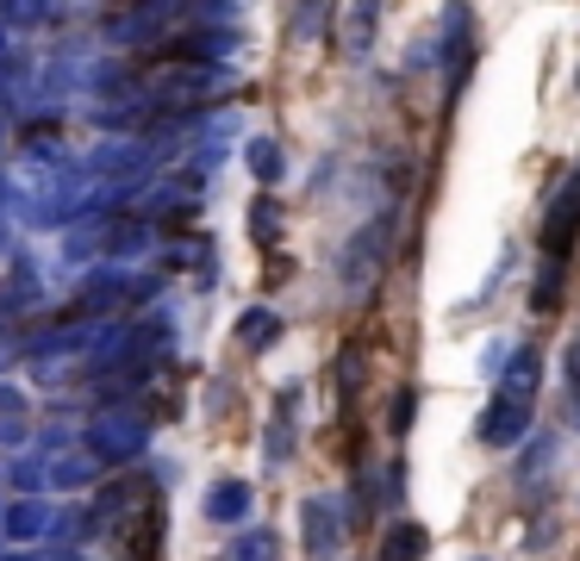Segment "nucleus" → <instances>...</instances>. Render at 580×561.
<instances>
[{
	"mask_svg": "<svg viewBox=\"0 0 580 561\" xmlns=\"http://www.w3.org/2000/svg\"><path fill=\"white\" fill-rule=\"evenodd\" d=\"M425 556V537H419V530H393V537H387V561H419Z\"/></svg>",
	"mask_w": 580,
	"mask_h": 561,
	"instance_id": "nucleus-1",
	"label": "nucleus"
}]
</instances>
